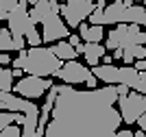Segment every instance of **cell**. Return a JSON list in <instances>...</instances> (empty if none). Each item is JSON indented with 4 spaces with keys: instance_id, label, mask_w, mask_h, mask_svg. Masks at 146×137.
<instances>
[{
    "instance_id": "cell-9",
    "label": "cell",
    "mask_w": 146,
    "mask_h": 137,
    "mask_svg": "<svg viewBox=\"0 0 146 137\" xmlns=\"http://www.w3.org/2000/svg\"><path fill=\"white\" fill-rule=\"evenodd\" d=\"M44 24V30H42V42L44 44H50V42H61L63 37L70 35V30H68L66 22H61L59 15H52V18H48Z\"/></svg>"
},
{
    "instance_id": "cell-19",
    "label": "cell",
    "mask_w": 146,
    "mask_h": 137,
    "mask_svg": "<svg viewBox=\"0 0 146 137\" xmlns=\"http://www.w3.org/2000/svg\"><path fill=\"white\" fill-rule=\"evenodd\" d=\"M13 89V74L9 68H0V91H11Z\"/></svg>"
},
{
    "instance_id": "cell-39",
    "label": "cell",
    "mask_w": 146,
    "mask_h": 137,
    "mask_svg": "<svg viewBox=\"0 0 146 137\" xmlns=\"http://www.w3.org/2000/svg\"><path fill=\"white\" fill-rule=\"evenodd\" d=\"M133 137H146V131H142V128H140L137 133H133Z\"/></svg>"
},
{
    "instance_id": "cell-30",
    "label": "cell",
    "mask_w": 146,
    "mask_h": 137,
    "mask_svg": "<svg viewBox=\"0 0 146 137\" xmlns=\"http://www.w3.org/2000/svg\"><path fill=\"white\" fill-rule=\"evenodd\" d=\"M116 91H118V96H127L131 89H129L127 85H120V83H118V85H116Z\"/></svg>"
},
{
    "instance_id": "cell-17",
    "label": "cell",
    "mask_w": 146,
    "mask_h": 137,
    "mask_svg": "<svg viewBox=\"0 0 146 137\" xmlns=\"http://www.w3.org/2000/svg\"><path fill=\"white\" fill-rule=\"evenodd\" d=\"M137 76H140V72L135 70V68L124 66V68H120V81H118V83L127 85L129 89H135V85H137Z\"/></svg>"
},
{
    "instance_id": "cell-31",
    "label": "cell",
    "mask_w": 146,
    "mask_h": 137,
    "mask_svg": "<svg viewBox=\"0 0 146 137\" xmlns=\"http://www.w3.org/2000/svg\"><path fill=\"white\" fill-rule=\"evenodd\" d=\"M135 124L140 126L142 131H146V111H144V113H142V115H140V120H137V122H135Z\"/></svg>"
},
{
    "instance_id": "cell-32",
    "label": "cell",
    "mask_w": 146,
    "mask_h": 137,
    "mask_svg": "<svg viewBox=\"0 0 146 137\" xmlns=\"http://www.w3.org/2000/svg\"><path fill=\"white\" fill-rule=\"evenodd\" d=\"M0 63H2V66L11 63V57H9V52H0Z\"/></svg>"
},
{
    "instance_id": "cell-43",
    "label": "cell",
    "mask_w": 146,
    "mask_h": 137,
    "mask_svg": "<svg viewBox=\"0 0 146 137\" xmlns=\"http://www.w3.org/2000/svg\"><path fill=\"white\" fill-rule=\"evenodd\" d=\"M0 28H2V26H0Z\"/></svg>"
},
{
    "instance_id": "cell-3",
    "label": "cell",
    "mask_w": 146,
    "mask_h": 137,
    "mask_svg": "<svg viewBox=\"0 0 146 137\" xmlns=\"http://www.w3.org/2000/svg\"><path fill=\"white\" fill-rule=\"evenodd\" d=\"M146 33H142V26L137 24H118L116 28L107 35V50L116 48H129V46H144Z\"/></svg>"
},
{
    "instance_id": "cell-33",
    "label": "cell",
    "mask_w": 146,
    "mask_h": 137,
    "mask_svg": "<svg viewBox=\"0 0 146 137\" xmlns=\"http://www.w3.org/2000/svg\"><path fill=\"white\" fill-rule=\"evenodd\" d=\"M100 61H103V66H111V63H113V57H109V54H105V57H103Z\"/></svg>"
},
{
    "instance_id": "cell-16",
    "label": "cell",
    "mask_w": 146,
    "mask_h": 137,
    "mask_svg": "<svg viewBox=\"0 0 146 137\" xmlns=\"http://www.w3.org/2000/svg\"><path fill=\"white\" fill-rule=\"evenodd\" d=\"M50 50H52V52H55V57H57V59H61V61H74L76 57H79V52H76V50H74L68 42H63V39H61V42H57Z\"/></svg>"
},
{
    "instance_id": "cell-28",
    "label": "cell",
    "mask_w": 146,
    "mask_h": 137,
    "mask_svg": "<svg viewBox=\"0 0 146 137\" xmlns=\"http://www.w3.org/2000/svg\"><path fill=\"white\" fill-rule=\"evenodd\" d=\"M68 44H70V46H72L74 50H76V48L81 46V37H79V35H70V39H68Z\"/></svg>"
},
{
    "instance_id": "cell-21",
    "label": "cell",
    "mask_w": 146,
    "mask_h": 137,
    "mask_svg": "<svg viewBox=\"0 0 146 137\" xmlns=\"http://www.w3.org/2000/svg\"><path fill=\"white\" fill-rule=\"evenodd\" d=\"M24 39L29 42V46H31V48H35V46H42V33H39L37 28H35V30H31V33L24 37Z\"/></svg>"
},
{
    "instance_id": "cell-36",
    "label": "cell",
    "mask_w": 146,
    "mask_h": 137,
    "mask_svg": "<svg viewBox=\"0 0 146 137\" xmlns=\"http://www.w3.org/2000/svg\"><path fill=\"white\" fill-rule=\"evenodd\" d=\"M113 59H122V48H116V50H113Z\"/></svg>"
},
{
    "instance_id": "cell-13",
    "label": "cell",
    "mask_w": 146,
    "mask_h": 137,
    "mask_svg": "<svg viewBox=\"0 0 146 137\" xmlns=\"http://www.w3.org/2000/svg\"><path fill=\"white\" fill-rule=\"evenodd\" d=\"M103 15H105V24H124V15H127V5L122 2H111L103 9Z\"/></svg>"
},
{
    "instance_id": "cell-34",
    "label": "cell",
    "mask_w": 146,
    "mask_h": 137,
    "mask_svg": "<svg viewBox=\"0 0 146 137\" xmlns=\"http://www.w3.org/2000/svg\"><path fill=\"white\" fill-rule=\"evenodd\" d=\"M11 74H13V78H22V74H24V72L20 70V68H13V70H11Z\"/></svg>"
},
{
    "instance_id": "cell-29",
    "label": "cell",
    "mask_w": 146,
    "mask_h": 137,
    "mask_svg": "<svg viewBox=\"0 0 146 137\" xmlns=\"http://www.w3.org/2000/svg\"><path fill=\"white\" fill-rule=\"evenodd\" d=\"M133 68L137 72H144L146 70V59H137V61H133Z\"/></svg>"
},
{
    "instance_id": "cell-11",
    "label": "cell",
    "mask_w": 146,
    "mask_h": 137,
    "mask_svg": "<svg viewBox=\"0 0 146 137\" xmlns=\"http://www.w3.org/2000/svg\"><path fill=\"white\" fill-rule=\"evenodd\" d=\"M29 107L26 98L11 94V91H0V111H13V113H24V109Z\"/></svg>"
},
{
    "instance_id": "cell-10",
    "label": "cell",
    "mask_w": 146,
    "mask_h": 137,
    "mask_svg": "<svg viewBox=\"0 0 146 137\" xmlns=\"http://www.w3.org/2000/svg\"><path fill=\"white\" fill-rule=\"evenodd\" d=\"M59 13H61L59 0H39L37 5H33V9L29 11V15L33 18L35 24H42L48 18H52V15H59Z\"/></svg>"
},
{
    "instance_id": "cell-12",
    "label": "cell",
    "mask_w": 146,
    "mask_h": 137,
    "mask_svg": "<svg viewBox=\"0 0 146 137\" xmlns=\"http://www.w3.org/2000/svg\"><path fill=\"white\" fill-rule=\"evenodd\" d=\"M90 70L98 81H103L107 85H118V81H120V68H116L113 63L111 66H96V68H90Z\"/></svg>"
},
{
    "instance_id": "cell-14",
    "label": "cell",
    "mask_w": 146,
    "mask_h": 137,
    "mask_svg": "<svg viewBox=\"0 0 146 137\" xmlns=\"http://www.w3.org/2000/svg\"><path fill=\"white\" fill-rule=\"evenodd\" d=\"M105 50H107V48L100 46V44H83L81 54H85V61H87V66H90V68H96L98 63H100V59L107 54Z\"/></svg>"
},
{
    "instance_id": "cell-42",
    "label": "cell",
    "mask_w": 146,
    "mask_h": 137,
    "mask_svg": "<svg viewBox=\"0 0 146 137\" xmlns=\"http://www.w3.org/2000/svg\"><path fill=\"white\" fill-rule=\"evenodd\" d=\"M142 2H144V5H146V0H142Z\"/></svg>"
},
{
    "instance_id": "cell-7",
    "label": "cell",
    "mask_w": 146,
    "mask_h": 137,
    "mask_svg": "<svg viewBox=\"0 0 146 137\" xmlns=\"http://www.w3.org/2000/svg\"><path fill=\"white\" fill-rule=\"evenodd\" d=\"M7 22H9V33H11V35L26 37L31 30H35V22H33V18H31L29 11H26V5L15 7V9L9 13Z\"/></svg>"
},
{
    "instance_id": "cell-37",
    "label": "cell",
    "mask_w": 146,
    "mask_h": 137,
    "mask_svg": "<svg viewBox=\"0 0 146 137\" xmlns=\"http://www.w3.org/2000/svg\"><path fill=\"white\" fill-rule=\"evenodd\" d=\"M94 7H96V9H105L107 5H105V0H96V5H94Z\"/></svg>"
},
{
    "instance_id": "cell-4",
    "label": "cell",
    "mask_w": 146,
    "mask_h": 137,
    "mask_svg": "<svg viewBox=\"0 0 146 137\" xmlns=\"http://www.w3.org/2000/svg\"><path fill=\"white\" fill-rule=\"evenodd\" d=\"M118 105H120V118L127 124H133L140 120V115L146 111V96L137 91H129L127 96H118Z\"/></svg>"
},
{
    "instance_id": "cell-20",
    "label": "cell",
    "mask_w": 146,
    "mask_h": 137,
    "mask_svg": "<svg viewBox=\"0 0 146 137\" xmlns=\"http://www.w3.org/2000/svg\"><path fill=\"white\" fill-rule=\"evenodd\" d=\"M9 50H13L11 33H9V28H0V52H9Z\"/></svg>"
},
{
    "instance_id": "cell-18",
    "label": "cell",
    "mask_w": 146,
    "mask_h": 137,
    "mask_svg": "<svg viewBox=\"0 0 146 137\" xmlns=\"http://www.w3.org/2000/svg\"><path fill=\"white\" fill-rule=\"evenodd\" d=\"M144 15H146V9L140 5H131L127 7V15H124V24H137V26H142V22H144Z\"/></svg>"
},
{
    "instance_id": "cell-41",
    "label": "cell",
    "mask_w": 146,
    "mask_h": 137,
    "mask_svg": "<svg viewBox=\"0 0 146 137\" xmlns=\"http://www.w3.org/2000/svg\"><path fill=\"white\" fill-rule=\"evenodd\" d=\"M61 2H68V0H61Z\"/></svg>"
},
{
    "instance_id": "cell-40",
    "label": "cell",
    "mask_w": 146,
    "mask_h": 137,
    "mask_svg": "<svg viewBox=\"0 0 146 137\" xmlns=\"http://www.w3.org/2000/svg\"><path fill=\"white\" fill-rule=\"evenodd\" d=\"M142 26H146V15H144V22H142Z\"/></svg>"
},
{
    "instance_id": "cell-26",
    "label": "cell",
    "mask_w": 146,
    "mask_h": 137,
    "mask_svg": "<svg viewBox=\"0 0 146 137\" xmlns=\"http://www.w3.org/2000/svg\"><path fill=\"white\" fill-rule=\"evenodd\" d=\"M122 61L127 63V66H133V52H131V48H122Z\"/></svg>"
},
{
    "instance_id": "cell-27",
    "label": "cell",
    "mask_w": 146,
    "mask_h": 137,
    "mask_svg": "<svg viewBox=\"0 0 146 137\" xmlns=\"http://www.w3.org/2000/svg\"><path fill=\"white\" fill-rule=\"evenodd\" d=\"M85 85L90 87V89H96V85H98V78L94 76V74H90V76H87V81H85Z\"/></svg>"
},
{
    "instance_id": "cell-23",
    "label": "cell",
    "mask_w": 146,
    "mask_h": 137,
    "mask_svg": "<svg viewBox=\"0 0 146 137\" xmlns=\"http://www.w3.org/2000/svg\"><path fill=\"white\" fill-rule=\"evenodd\" d=\"M135 91L142 96H146V70L140 72V76H137V85H135Z\"/></svg>"
},
{
    "instance_id": "cell-22",
    "label": "cell",
    "mask_w": 146,
    "mask_h": 137,
    "mask_svg": "<svg viewBox=\"0 0 146 137\" xmlns=\"http://www.w3.org/2000/svg\"><path fill=\"white\" fill-rule=\"evenodd\" d=\"M0 137H22V128L18 124H11V126H7L5 131H0Z\"/></svg>"
},
{
    "instance_id": "cell-25",
    "label": "cell",
    "mask_w": 146,
    "mask_h": 137,
    "mask_svg": "<svg viewBox=\"0 0 146 137\" xmlns=\"http://www.w3.org/2000/svg\"><path fill=\"white\" fill-rule=\"evenodd\" d=\"M11 44L13 50H24V37L22 35H11Z\"/></svg>"
},
{
    "instance_id": "cell-6",
    "label": "cell",
    "mask_w": 146,
    "mask_h": 137,
    "mask_svg": "<svg viewBox=\"0 0 146 137\" xmlns=\"http://www.w3.org/2000/svg\"><path fill=\"white\" fill-rule=\"evenodd\" d=\"M52 87V81L48 78H39V76H24L20 78L18 83L13 85V91L20 98H26V100H35V98H42L44 91H48Z\"/></svg>"
},
{
    "instance_id": "cell-1",
    "label": "cell",
    "mask_w": 146,
    "mask_h": 137,
    "mask_svg": "<svg viewBox=\"0 0 146 137\" xmlns=\"http://www.w3.org/2000/svg\"><path fill=\"white\" fill-rule=\"evenodd\" d=\"M113 102L116 85L96 89L59 85L44 137H133L131 131H120L122 118Z\"/></svg>"
},
{
    "instance_id": "cell-24",
    "label": "cell",
    "mask_w": 146,
    "mask_h": 137,
    "mask_svg": "<svg viewBox=\"0 0 146 137\" xmlns=\"http://www.w3.org/2000/svg\"><path fill=\"white\" fill-rule=\"evenodd\" d=\"M131 48V52H133V59H146V48L144 46H129Z\"/></svg>"
},
{
    "instance_id": "cell-2",
    "label": "cell",
    "mask_w": 146,
    "mask_h": 137,
    "mask_svg": "<svg viewBox=\"0 0 146 137\" xmlns=\"http://www.w3.org/2000/svg\"><path fill=\"white\" fill-rule=\"evenodd\" d=\"M13 68H20L22 72H26L29 76H55L57 72L61 70L63 61L57 59L55 52L50 48L44 46H35L29 50H20V54L11 61Z\"/></svg>"
},
{
    "instance_id": "cell-35",
    "label": "cell",
    "mask_w": 146,
    "mask_h": 137,
    "mask_svg": "<svg viewBox=\"0 0 146 137\" xmlns=\"http://www.w3.org/2000/svg\"><path fill=\"white\" fill-rule=\"evenodd\" d=\"M118 2H122V5H127V7H131V5H137L140 0H118Z\"/></svg>"
},
{
    "instance_id": "cell-15",
    "label": "cell",
    "mask_w": 146,
    "mask_h": 137,
    "mask_svg": "<svg viewBox=\"0 0 146 137\" xmlns=\"http://www.w3.org/2000/svg\"><path fill=\"white\" fill-rule=\"evenodd\" d=\"M76 28H79L81 39H85V44H100V39L105 37L103 26H87L85 22H81Z\"/></svg>"
},
{
    "instance_id": "cell-5",
    "label": "cell",
    "mask_w": 146,
    "mask_h": 137,
    "mask_svg": "<svg viewBox=\"0 0 146 137\" xmlns=\"http://www.w3.org/2000/svg\"><path fill=\"white\" fill-rule=\"evenodd\" d=\"M94 9H96L94 0H68V2L61 5V15L66 20V26L76 28L83 20L90 18Z\"/></svg>"
},
{
    "instance_id": "cell-8",
    "label": "cell",
    "mask_w": 146,
    "mask_h": 137,
    "mask_svg": "<svg viewBox=\"0 0 146 137\" xmlns=\"http://www.w3.org/2000/svg\"><path fill=\"white\" fill-rule=\"evenodd\" d=\"M90 74H92L90 68L83 66V63H79V61L74 59V61H66L55 76L61 78V81L68 83V85H81V83H85V81H87Z\"/></svg>"
},
{
    "instance_id": "cell-38",
    "label": "cell",
    "mask_w": 146,
    "mask_h": 137,
    "mask_svg": "<svg viewBox=\"0 0 146 137\" xmlns=\"http://www.w3.org/2000/svg\"><path fill=\"white\" fill-rule=\"evenodd\" d=\"M20 5H26V2H29V5H37V2H39V0H18Z\"/></svg>"
}]
</instances>
